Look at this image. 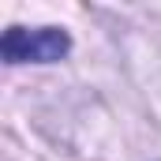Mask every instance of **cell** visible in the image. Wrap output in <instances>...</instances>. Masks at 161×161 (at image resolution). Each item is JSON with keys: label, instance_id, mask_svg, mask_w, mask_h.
Segmentation results:
<instances>
[{"label": "cell", "instance_id": "1", "mask_svg": "<svg viewBox=\"0 0 161 161\" xmlns=\"http://www.w3.org/2000/svg\"><path fill=\"white\" fill-rule=\"evenodd\" d=\"M4 60L8 64H23V60H60L68 53V34L64 30H53V26H41V30H23V26H11L4 34Z\"/></svg>", "mask_w": 161, "mask_h": 161}]
</instances>
